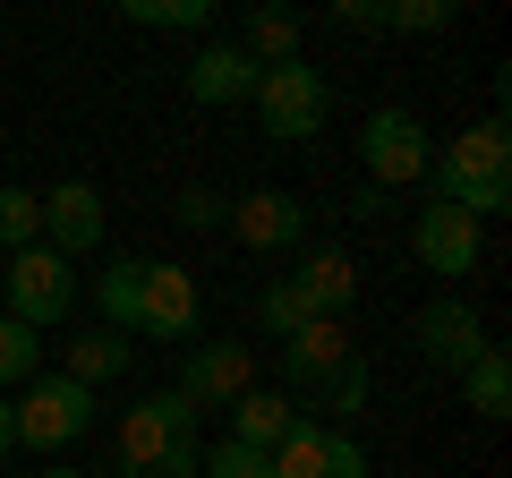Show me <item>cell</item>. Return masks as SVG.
I'll list each match as a JSON object with an SVG mask.
<instances>
[{"label":"cell","mask_w":512,"mask_h":478,"mask_svg":"<svg viewBox=\"0 0 512 478\" xmlns=\"http://www.w3.org/2000/svg\"><path fill=\"white\" fill-rule=\"evenodd\" d=\"M427 188H436V205H461L470 222L504 214V205H512V146H504V120L461 129L453 146L427 163Z\"/></svg>","instance_id":"obj_1"},{"label":"cell","mask_w":512,"mask_h":478,"mask_svg":"<svg viewBox=\"0 0 512 478\" xmlns=\"http://www.w3.org/2000/svg\"><path fill=\"white\" fill-rule=\"evenodd\" d=\"M282 376H291L299 402H325L333 419H359L367 410V359H359V342H350L342 325H325V316L282 342Z\"/></svg>","instance_id":"obj_2"},{"label":"cell","mask_w":512,"mask_h":478,"mask_svg":"<svg viewBox=\"0 0 512 478\" xmlns=\"http://www.w3.org/2000/svg\"><path fill=\"white\" fill-rule=\"evenodd\" d=\"M256 120L282 137V146H299V137H325V111H333V86L325 69H308V60H282V69H256Z\"/></svg>","instance_id":"obj_3"},{"label":"cell","mask_w":512,"mask_h":478,"mask_svg":"<svg viewBox=\"0 0 512 478\" xmlns=\"http://www.w3.org/2000/svg\"><path fill=\"white\" fill-rule=\"evenodd\" d=\"M9 427H18V444H35V453L77 444V436L94 427V393L77 385V376H35L26 402H9Z\"/></svg>","instance_id":"obj_4"},{"label":"cell","mask_w":512,"mask_h":478,"mask_svg":"<svg viewBox=\"0 0 512 478\" xmlns=\"http://www.w3.org/2000/svg\"><path fill=\"white\" fill-rule=\"evenodd\" d=\"M77 308V274H69V257H52V248H18L9 257V325H26V333H43V325H60V316Z\"/></svg>","instance_id":"obj_5"},{"label":"cell","mask_w":512,"mask_h":478,"mask_svg":"<svg viewBox=\"0 0 512 478\" xmlns=\"http://www.w3.org/2000/svg\"><path fill=\"white\" fill-rule=\"evenodd\" d=\"M359 163H367V188H410V180H427L436 146H427V129L410 111H376L359 129Z\"/></svg>","instance_id":"obj_6"},{"label":"cell","mask_w":512,"mask_h":478,"mask_svg":"<svg viewBox=\"0 0 512 478\" xmlns=\"http://www.w3.org/2000/svg\"><path fill=\"white\" fill-rule=\"evenodd\" d=\"M180 444H197V410H188L171 385L120 410V470H146V461L180 453Z\"/></svg>","instance_id":"obj_7"},{"label":"cell","mask_w":512,"mask_h":478,"mask_svg":"<svg viewBox=\"0 0 512 478\" xmlns=\"http://www.w3.org/2000/svg\"><path fill=\"white\" fill-rule=\"evenodd\" d=\"M410 342H419V359L427 368H444V376H461L487 350V325H478V308L461 291H444V299H427L419 316H410Z\"/></svg>","instance_id":"obj_8"},{"label":"cell","mask_w":512,"mask_h":478,"mask_svg":"<svg viewBox=\"0 0 512 478\" xmlns=\"http://www.w3.org/2000/svg\"><path fill=\"white\" fill-rule=\"evenodd\" d=\"M265 478H367V453L342 436V427H316L299 419L291 436L265 453Z\"/></svg>","instance_id":"obj_9"},{"label":"cell","mask_w":512,"mask_h":478,"mask_svg":"<svg viewBox=\"0 0 512 478\" xmlns=\"http://www.w3.org/2000/svg\"><path fill=\"white\" fill-rule=\"evenodd\" d=\"M197 274L171 257H146V282H137V333H154V342H188L197 333Z\"/></svg>","instance_id":"obj_10"},{"label":"cell","mask_w":512,"mask_h":478,"mask_svg":"<svg viewBox=\"0 0 512 478\" xmlns=\"http://www.w3.org/2000/svg\"><path fill=\"white\" fill-rule=\"evenodd\" d=\"M248 385H256V359H248V342H205V350H188V376H180L171 393H180V402L205 419V410H231Z\"/></svg>","instance_id":"obj_11"},{"label":"cell","mask_w":512,"mask_h":478,"mask_svg":"<svg viewBox=\"0 0 512 478\" xmlns=\"http://www.w3.org/2000/svg\"><path fill=\"white\" fill-rule=\"evenodd\" d=\"M410 248H419V265L427 274H478V257H487V231H478L461 205H427L419 214V231H410Z\"/></svg>","instance_id":"obj_12"},{"label":"cell","mask_w":512,"mask_h":478,"mask_svg":"<svg viewBox=\"0 0 512 478\" xmlns=\"http://www.w3.org/2000/svg\"><path fill=\"white\" fill-rule=\"evenodd\" d=\"M43 248H52V257L103 248V197H94V180H60L52 197H43Z\"/></svg>","instance_id":"obj_13"},{"label":"cell","mask_w":512,"mask_h":478,"mask_svg":"<svg viewBox=\"0 0 512 478\" xmlns=\"http://www.w3.org/2000/svg\"><path fill=\"white\" fill-rule=\"evenodd\" d=\"M222 231L248 239V248H299L308 239V205L282 197V188H248V197H231V222Z\"/></svg>","instance_id":"obj_14"},{"label":"cell","mask_w":512,"mask_h":478,"mask_svg":"<svg viewBox=\"0 0 512 478\" xmlns=\"http://www.w3.org/2000/svg\"><path fill=\"white\" fill-rule=\"evenodd\" d=\"M248 94H256V60L239 52V43H205V52L188 60V103L231 111V103H248Z\"/></svg>","instance_id":"obj_15"},{"label":"cell","mask_w":512,"mask_h":478,"mask_svg":"<svg viewBox=\"0 0 512 478\" xmlns=\"http://www.w3.org/2000/svg\"><path fill=\"white\" fill-rule=\"evenodd\" d=\"M291 291L308 299V316H325V325H342V308L359 299V265L342 257V248H316L308 265L291 274Z\"/></svg>","instance_id":"obj_16"},{"label":"cell","mask_w":512,"mask_h":478,"mask_svg":"<svg viewBox=\"0 0 512 478\" xmlns=\"http://www.w3.org/2000/svg\"><path fill=\"white\" fill-rule=\"evenodd\" d=\"M291 427H299V402H291V393H256V385H248V393L231 402V444H248V453H274Z\"/></svg>","instance_id":"obj_17"},{"label":"cell","mask_w":512,"mask_h":478,"mask_svg":"<svg viewBox=\"0 0 512 478\" xmlns=\"http://www.w3.org/2000/svg\"><path fill=\"white\" fill-rule=\"evenodd\" d=\"M299 43H308V18H299V9H248V26H239V52H248L256 69L299 60Z\"/></svg>","instance_id":"obj_18"},{"label":"cell","mask_w":512,"mask_h":478,"mask_svg":"<svg viewBox=\"0 0 512 478\" xmlns=\"http://www.w3.org/2000/svg\"><path fill=\"white\" fill-rule=\"evenodd\" d=\"M461 393H470V410H478L487 427L512 419V359H504V342H487L470 368H461Z\"/></svg>","instance_id":"obj_19"},{"label":"cell","mask_w":512,"mask_h":478,"mask_svg":"<svg viewBox=\"0 0 512 478\" xmlns=\"http://www.w3.org/2000/svg\"><path fill=\"white\" fill-rule=\"evenodd\" d=\"M128 368V342H120V333H111V325H94V333H77V342H69V368H60V376H77V385H103V376H120Z\"/></svg>","instance_id":"obj_20"},{"label":"cell","mask_w":512,"mask_h":478,"mask_svg":"<svg viewBox=\"0 0 512 478\" xmlns=\"http://www.w3.org/2000/svg\"><path fill=\"white\" fill-rule=\"evenodd\" d=\"M137 282H146V257H120L111 274H94V308L111 316V333L137 325Z\"/></svg>","instance_id":"obj_21"},{"label":"cell","mask_w":512,"mask_h":478,"mask_svg":"<svg viewBox=\"0 0 512 478\" xmlns=\"http://www.w3.org/2000/svg\"><path fill=\"white\" fill-rule=\"evenodd\" d=\"M367 26H384V35H444L453 26V0H384Z\"/></svg>","instance_id":"obj_22"},{"label":"cell","mask_w":512,"mask_h":478,"mask_svg":"<svg viewBox=\"0 0 512 478\" xmlns=\"http://www.w3.org/2000/svg\"><path fill=\"white\" fill-rule=\"evenodd\" d=\"M43 239V197L35 188H0V248L18 257V248H35Z\"/></svg>","instance_id":"obj_23"},{"label":"cell","mask_w":512,"mask_h":478,"mask_svg":"<svg viewBox=\"0 0 512 478\" xmlns=\"http://www.w3.org/2000/svg\"><path fill=\"white\" fill-rule=\"evenodd\" d=\"M256 325L274 333V342H291V333H299V325H316V316H308V299H299L291 282H265V291H256Z\"/></svg>","instance_id":"obj_24"},{"label":"cell","mask_w":512,"mask_h":478,"mask_svg":"<svg viewBox=\"0 0 512 478\" xmlns=\"http://www.w3.org/2000/svg\"><path fill=\"white\" fill-rule=\"evenodd\" d=\"M35 376H43V342L0 316V385H35Z\"/></svg>","instance_id":"obj_25"},{"label":"cell","mask_w":512,"mask_h":478,"mask_svg":"<svg viewBox=\"0 0 512 478\" xmlns=\"http://www.w3.org/2000/svg\"><path fill=\"white\" fill-rule=\"evenodd\" d=\"M128 26H205L214 18V0H120Z\"/></svg>","instance_id":"obj_26"},{"label":"cell","mask_w":512,"mask_h":478,"mask_svg":"<svg viewBox=\"0 0 512 478\" xmlns=\"http://www.w3.org/2000/svg\"><path fill=\"white\" fill-rule=\"evenodd\" d=\"M171 214H180V231H222V222H231V197H222V188H180Z\"/></svg>","instance_id":"obj_27"},{"label":"cell","mask_w":512,"mask_h":478,"mask_svg":"<svg viewBox=\"0 0 512 478\" xmlns=\"http://www.w3.org/2000/svg\"><path fill=\"white\" fill-rule=\"evenodd\" d=\"M197 478H265V453H248V444L222 436L214 453H205V470H197Z\"/></svg>","instance_id":"obj_28"},{"label":"cell","mask_w":512,"mask_h":478,"mask_svg":"<svg viewBox=\"0 0 512 478\" xmlns=\"http://www.w3.org/2000/svg\"><path fill=\"white\" fill-rule=\"evenodd\" d=\"M197 470H205V444H180V453L146 461V470H128V478H197Z\"/></svg>","instance_id":"obj_29"},{"label":"cell","mask_w":512,"mask_h":478,"mask_svg":"<svg viewBox=\"0 0 512 478\" xmlns=\"http://www.w3.org/2000/svg\"><path fill=\"white\" fill-rule=\"evenodd\" d=\"M9 444H18V427H9V393H0V453H9Z\"/></svg>","instance_id":"obj_30"},{"label":"cell","mask_w":512,"mask_h":478,"mask_svg":"<svg viewBox=\"0 0 512 478\" xmlns=\"http://www.w3.org/2000/svg\"><path fill=\"white\" fill-rule=\"evenodd\" d=\"M43 478H86V470H43Z\"/></svg>","instance_id":"obj_31"}]
</instances>
